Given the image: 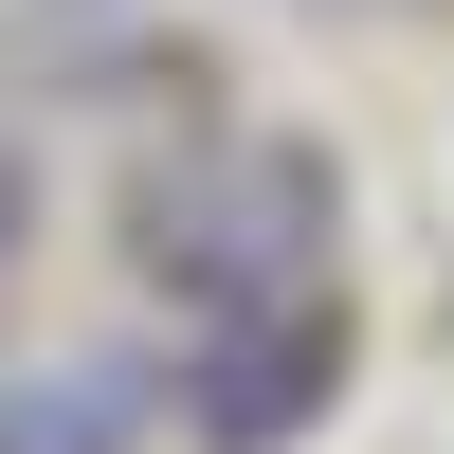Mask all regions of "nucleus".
<instances>
[{
  "label": "nucleus",
  "mask_w": 454,
  "mask_h": 454,
  "mask_svg": "<svg viewBox=\"0 0 454 454\" xmlns=\"http://www.w3.org/2000/svg\"><path fill=\"white\" fill-rule=\"evenodd\" d=\"M128 273L182 309H254V291L346 273V182L309 128H237V145H164L128 182Z\"/></svg>",
  "instance_id": "obj_1"
},
{
  "label": "nucleus",
  "mask_w": 454,
  "mask_h": 454,
  "mask_svg": "<svg viewBox=\"0 0 454 454\" xmlns=\"http://www.w3.org/2000/svg\"><path fill=\"white\" fill-rule=\"evenodd\" d=\"M346 364H364L346 273L254 291V309H200V364H182V436H200V454H291L327 400H346Z\"/></svg>",
  "instance_id": "obj_2"
},
{
  "label": "nucleus",
  "mask_w": 454,
  "mask_h": 454,
  "mask_svg": "<svg viewBox=\"0 0 454 454\" xmlns=\"http://www.w3.org/2000/svg\"><path fill=\"white\" fill-rule=\"evenodd\" d=\"M145 419H164V382L128 346H73V364L0 382V454H145Z\"/></svg>",
  "instance_id": "obj_3"
},
{
  "label": "nucleus",
  "mask_w": 454,
  "mask_h": 454,
  "mask_svg": "<svg viewBox=\"0 0 454 454\" xmlns=\"http://www.w3.org/2000/svg\"><path fill=\"white\" fill-rule=\"evenodd\" d=\"M19 254H36V145L0 128V273H19Z\"/></svg>",
  "instance_id": "obj_4"
},
{
  "label": "nucleus",
  "mask_w": 454,
  "mask_h": 454,
  "mask_svg": "<svg viewBox=\"0 0 454 454\" xmlns=\"http://www.w3.org/2000/svg\"><path fill=\"white\" fill-rule=\"evenodd\" d=\"M55 19H109V0H55Z\"/></svg>",
  "instance_id": "obj_5"
}]
</instances>
